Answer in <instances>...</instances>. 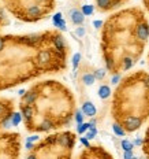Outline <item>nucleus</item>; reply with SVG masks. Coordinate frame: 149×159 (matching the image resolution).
I'll return each instance as SVG.
<instances>
[{"label":"nucleus","instance_id":"9b49d317","mask_svg":"<svg viewBox=\"0 0 149 159\" xmlns=\"http://www.w3.org/2000/svg\"><path fill=\"white\" fill-rule=\"evenodd\" d=\"M121 145L123 148V151H133V148H134V143H131L129 140H122Z\"/></svg>","mask_w":149,"mask_h":159},{"label":"nucleus","instance_id":"9d476101","mask_svg":"<svg viewBox=\"0 0 149 159\" xmlns=\"http://www.w3.org/2000/svg\"><path fill=\"white\" fill-rule=\"evenodd\" d=\"M21 121H22V115L19 114V112H14V114H11L12 126H18V125L21 124Z\"/></svg>","mask_w":149,"mask_h":159},{"label":"nucleus","instance_id":"bb28decb","mask_svg":"<svg viewBox=\"0 0 149 159\" xmlns=\"http://www.w3.org/2000/svg\"><path fill=\"white\" fill-rule=\"evenodd\" d=\"M38 140V136H30V137L26 139V141H32V143H36Z\"/></svg>","mask_w":149,"mask_h":159},{"label":"nucleus","instance_id":"6e6552de","mask_svg":"<svg viewBox=\"0 0 149 159\" xmlns=\"http://www.w3.org/2000/svg\"><path fill=\"white\" fill-rule=\"evenodd\" d=\"M49 59H51V55H49L48 51H41L38 54V62H40V63H42V65L48 63Z\"/></svg>","mask_w":149,"mask_h":159},{"label":"nucleus","instance_id":"7ed1b4c3","mask_svg":"<svg viewBox=\"0 0 149 159\" xmlns=\"http://www.w3.org/2000/svg\"><path fill=\"white\" fill-rule=\"evenodd\" d=\"M149 36V26L147 24H140L137 28V37L141 41H145Z\"/></svg>","mask_w":149,"mask_h":159},{"label":"nucleus","instance_id":"39448f33","mask_svg":"<svg viewBox=\"0 0 149 159\" xmlns=\"http://www.w3.org/2000/svg\"><path fill=\"white\" fill-rule=\"evenodd\" d=\"M58 143L62 145V147H71L72 145V140L70 134H63L58 139Z\"/></svg>","mask_w":149,"mask_h":159},{"label":"nucleus","instance_id":"423d86ee","mask_svg":"<svg viewBox=\"0 0 149 159\" xmlns=\"http://www.w3.org/2000/svg\"><path fill=\"white\" fill-rule=\"evenodd\" d=\"M111 96V88L108 85H101L99 88V98L100 99H108Z\"/></svg>","mask_w":149,"mask_h":159},{"label":"nucleus","instance_id":"dca6fc26","mask_svg":"<svg viewBox=\"0 0 149 159\" xmlns=\"http://www.w3.org/2000/svg\"><path fill=\"white\" fill-rule=\"evenodd\" d=\"M22 112H24L26 119H30L32 114H33V110H32V107H29V106H25V107H22Z\"/></svg>","mask_w":149,"mask_h":159},{"label":"nucleus","instance_id":"7c9ffc66","mask_svg":"<svg viewBox=\"0 0 149 159\" xmlns=\"http://www.w3.org/2000/svg\"><path fill=\"white\" fill-rule=\"evenodd\" d=\"M119 78H121V75L119 74H116V75H114V77H112V84H118V81H119Z\"/></svg>","mask_w":149,"mask_h":159},{"label":"nucleus","instance_id":"4468645a","mask_svg":"<svg viewBox=\"0 0 149 159\" xmlns=\"http://www.w3.org/2000/svg\"><path fill=\"white\" fill-rule=\"evenodd\" d=\"M90 126H92L90 122H89V124H84V122H82V124H78L77 130H78V133H79V134H82V133H85V132H86Z\"/></svg>","mask_w":149,"mask_h":159},{"label":"nucleus","instance_id":"f03ea898","mask_svg":"<svg viewBox=\"0 0 149 159\" xmlns=\"http://www.w3.org/2000/svg\"><path fill=\"white\" fill-rule=\"evenodd\" d=\"M125 126L127 130H135L141 126V118L134 117V115H130L125 119Z\"/></svg>","mask_w":149,"mask_h":159},{"label":"nucleus","instance_id":"b1692460","mask_svg":"<svg viewBox=\"0 0 149 159\" xmlns=\"http://www.w3.org/2000/svg\"><path fill=\"white\" fill-rule=\"evenodd\" d=\"M51 128H52V124L49 121H44L41 124V129H42V130H49Z\"/></svg>","mask_w":149,"mask_h":159},{"label":"nucleus","instance_id":"20e7f679","mask_svg":"<svg viewBox=\"0 0 149 159\" xmlns=\"http://www.w3.org/2000/svg\"><path fill=\"white\" fill-rule=\"evenodd\" d=\"M82 111H84L85 115H88V117H94L96 112H97V110H96L94 104L92 103V102H85L84 104H82Z\"/></svg>","mask_w":149,"mask_h":159},{"label":"nucleus","instance_id":"4be33fe9","mask_svg":"<svg viewBox=\"0 0 149 159\" xmlns=\"http://www.w3.org/2000/svg\"><path fill=\"white\" fill-rule=\"evenodd\" d=\"M84 117H85V114L82 110L75 112V121H77V124H82V122H84Z\"/></svg>","mask_w":149,"mask_h":159},{"label":"nucleus","instance_id":"6ab92c4d","mask_svg":"<svg viewBox=\"0 0 149 159\" xmlns=\"http://www.w3.org/2000/svg\"><path fill=\"white\" fill-rule=\"evenodd\" d=\"M36 98H37V95L34 93V92H30V93H28L25 96V100H26V103H33V102L36 100Z\"/></svg>","mask_w":149,"mask_h":159},{"label":"nucleus","instance_id":"5701e85b","mask_svg":"<svg viewBox=\"0 0 149 159\" xmlns=\"http://www.w3.org/2000/svg\"><path fill=\"white\" fill-rule=\"evenodd\" d=\"M79 61H81V54H75L74 56H72V67L74 69H77L78 67V63H79Z\"/></svg>","mask_w":149,"mask_h":159},{"label":"nucleus","instance_id":"cd10ccee","mask_svg":"<svg viewBox=\"0 0 149 159\" xmlns=\"http://www.w3.org/2000/svg\"><path fill=\"white\" fill-rule=\"evenodd\" d=\"M34 148V143L32 141H26V150H33Z\"/></svg>","mask_w":149,"mask_h":159},{"label":"nucleus","instance_id":"2f4dec72","mask_svg":"<svg viewBox=\"0 0 149 159\" xmlns=\"http://www.w3.org/2000/svg\"><path fill=\"white\" fill-rule=\"evenodd\" d=\"M134 144H135V145H141V144H142V140H141V139H137V140L134 141Z\"/></svg>","mask_w":149,"mask_h":159},{"label":"nucleus","instance_id":"c756f323","mask_svg":"<svg viewBox=\"0 0 149 159\" xmlns=\"http://www.w3.org/2000/svg\"><path fill=\"white\" fill-rule=\"evenodd\" d=\"M93 25H94V28H96V29H100L101 26H103V21H94V22H93Z\"/></svg>","mask_w":149,"mask_h":159},{"label":"nucleus","instance_id":"c85d7f7f","mask_svg":"<svg viewBox=\"0 0 149 159\" xmlns=\"http://www.w3.org/2000/svg\"><path fill=\"white\" fill-rule=\"evenodd\" d=\"M88 140H89L88 137H86V139H85V137H81V143L84 144L85 147H88V148H89V141H88Z\"/></svg>","mask_w":149,"mask_h":159},{"label":"nucleus","instance_id":"ddd939ff","mask_svg":"<svg viewBox=\"0 0 149 159\" xmlns=\"http://www.w3.org/2000/svg\"><path fill=\"white\" fill-rule=\"evenodd\" d=\"M81 11L85 14V16H89V15H92V14H93L94 8H93V6H90V4H85V6H82Z\"/></svg>","mask_w":149,"mask_h":159},{"label":"nucleus","instance_id":"f3484780","mask_svg":"<svg viewBox=\"0 0 149 159\" xmlns=\"http://www.w3.org/2000/svg\"><path fill=\"white\" fill-rule=\"evenodd\" d=\"M96 134H97V129H96L93 125H92L90 128L88 129V133H86V137L89 139V140H90V139H94L96 137Z\"/></svg>","mask_w":149,"mask_h":159},{"label":"nucleus","instance_id":"c9c22d12","mask_svg":"<svg viewBox=\"0 0 149 159\" xmlns=\"http://www.w3.org/2000/svg\"><path fill=\"white\" fill-rule=\"evenodd\" d=\"M90 124H92V125H93V126H94V125H96V119H92V121H90Z\"/></svg>","mask_w":149,"mask_h":159},{"label":"nucleus","instance_id":"f8f14e48","mask_svg":"<svg viewBox=\"0 0 149 159\" xmlns=\"http://www.w3.org/2000/svg\"><path fill=\"white\" fill-rule=\"evenodd\" d=\"M112 129H114V133L116 136H119V137L125 136V129L122 128L119 124H114V125H112Z\"/></svg>","mask_w":149,"mask_h":159},{"label":"nucleus","instance_id":"1a4fd4ad","mask_svg":"<svg viewBox=\"0 0 149 159\" xmlns=\"http://www.w3.org/2000/svg\"><path fill=\"white\" fill-rule=\"evenodd\" d=\"M54 43H55V47L56 49H64V40H63L62 36H56L55 40H54Z\"/></svg>","mask_w":149,"mask_h":159},{"label":"nucleus","instance_id":"473e14b6","mask_svg":"<svg viewBox=\"0 0 149 159\" xmlns=\"http://www.w3.org/2000/svg\"><path fill=\"white\" fill-rule=\"evenodd\" d=\"M3 47H4V40L3 39H0V51L3 49Z\"/></svg>","mask_w":149,"mask_h":159},{"label":"nucleus","instance_id":"2eb2a0df","mask_svg":"<svg viewBox=\"0 0 149 159\" xmlns=\"http://www.w3.org/2000/svg\"><path fill=\"white\" fill-rule=\"evenodd\" d=\"M28 12H29V15H32V16H37V15H40V7L38 6H30L29 7V10H28Z\"/></svg>","mask_w":149,"mask_h":159},{"label":"nucleus","instance_id":"0eeeda50","mask_svg":"<svg viewBox=\"0 0 149 159\" xmlns=\"http://www.w3.org/2000/svg\"><path fill=\"white\" fill-rule=\"evenodd\" d=\"M96 81V77H94V73L92 74V73H86V74L82 75V82H84L85 85H93Z\"/></svg>","mask_w":149,"mask_h":159},{"label":"nucleus","instance_id":"a211bd4d","mask_svg":"<svg viewBox=\"0 0 149 159\" xmlns=\"http://www.w3.org/2000/svg\"><path fill=\"white\" fill-rule=\"evenodd\" d=\"M96 2L100 8H108L111 6V0H96Z\"/></svg>","mask_w":149,"mask_h":159},{"label":"nucleus","instance_id":"aec40b11","mask_svg":"<svg viewBox=\"0 0 149 159\" xmlns=\"http://www.w3.org/2000/svg\"><path fill=\"white\" fill-rule=\"evenodd\" d=\"M94 77H96V80H103L105 77V70L104 69H97V70L94 71Z\"/></svg>","mask_w":149,"mask_h":159},{"label":"nucleus","instance_id":"393cba45","mask_svg":"<svg viewBox=\"0 0 149 159\" xmlns=\"http://www.w3.org/2000/svg\"><path fill=\"white\" fill-rule=\"evenodd\" d=\"M75 34H77L78 37H84V36H85V28H77Z\"/></svg>","mask_w":149,"mask_h":159},{"label":"nucleus","instance_id":"f257e3e1","mask_svg":"<svg viewBox=\"0 0 149 159\" xmlns=\"http://www.w3.org/2000/svg\"><path fill=\"white\" fill-rule=\"evenodd\" d=\"M68 15H70V19H71V22L74 25H82V24H84V21H85V14L81 11V10H78V8L70 10Z\"/></svg>","mask_w":149,"mask_h":159},{"label":"nucleus","instance_id":"a878e982","mask_svg":"<svg viewBox=\"0 0 149 159\" xmlns=\"http://www.w3.org/2000/svg\"><path fill=\"white\" fill-rule=\"evenodd\" d=\"M123 157H125V159H130V158H133V151H125Z\"/></svg>","mask_w":149,"mask_h":159},{"label":"nucleus","instance_id":"412c9836","mask_svg":"<svg viewBox=\"0 0 149 159\" xmlns=\"http://www.w3.org/2000/svg\"><path fill=\"white\" fill-rule=\"evenodd\" d=\"M131 66H133V59L131 58H125L123 59V69L125 70H129Z\"/></svg>","mask_w":149,"mask_h":159},{"label":"nucleus","instance_id":"f704fd0d","mask_svg":"<svg viewBox=\"0 0 149 159\" xmlns=\"http://www.w3.org/2000/svg\"><path fill=\"white\" fill-rule=\"evenodd\" d=\"M18 93H19V95H21V96H24V95H26V92L24 91V89H21V91H19V92H18Z\"/></svg>","mask_w":149,"mask_h":159},{"label":"nucleus","instance_id":"72a5a7b5","mask_svg":"<svg viewBox=\"0 0 149 159\" xmlns=\"http://www.w3.org/2000/svg\"><path fill=\"white\" fill-rule=\"evenodd\" d=\"M4 110H6V108H4V106H2V104H0V115H2L3 112H4Z\"/></svg>","mask_w":149,"mask_h":159}]
</instances>
